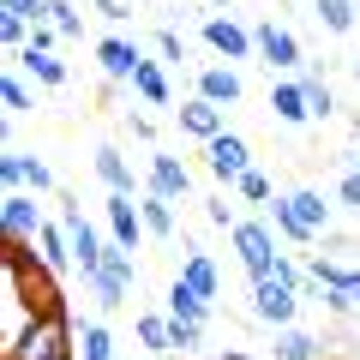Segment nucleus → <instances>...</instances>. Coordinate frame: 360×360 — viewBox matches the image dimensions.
<instances>
[{
    "label": "nucleus",
    "instance_id": "f257e3e1",
    "mask_svg": "<svg viewBox=\"0 0 360 360\" xmlns=\"http://www.w3.org/2000/svg\"><path fill=\"white\" fill-rule=\"evenodd\" d=\"M72 319L66 312H37L13 342L0 348V360H72Z\"/></svg>",
    "mask_w": 360,
    "mask_h": 360
},
{
    "label": "nucleus",
    "instance_id": "f03ea898",
    "mask_svg": "<svg viewBox=\"0 0 360 360\" xmlns=\"http://www.w3.org/2000/svg\"><path fill=\"white\" fill-rule=\"evenodd\" d=\"M132 283H139V270H132V246H120V240H108V252H103V264L84 276V288L103 307H120V300L132 295Z\"/></svg>",
    "mask_w": 360,
    "mask_h": 360
},
{
    "label": "nucleus",
    "instance_id": "7ed1b4c3",
    "mask_svg": "<svg viewBox=\"0 0 360 360\" xmlns=\"http://www.w3.org/2000/svg\"><path fill=\"white\" fill-rule=\"evenodd\" d=\"M295 312H300V288H295V283H283V276H258V283H252V319H258V324L288 330Z\"/></svg>",
    "mask_w": 360,
    "mask_h": 360
},
{
    "label": "nucleus",
    "instance_id": "20e7f679",
    "mask_svg": "<svg viewBox=\"0 0 360 360\" xmlns=\"http://www.w3.org/2000/svg\"><path fill=\"white\" fill-rule=\"evenodd\" d=\"M0 234H6V246H37L42 217H37V193L30 186H13L0 198Z\"/></svg>",
    "mask_w": 360,
    "mask_h": 360
},
{
    "label": "nucleus",
    "instance_id": "39448f33",
    "mask_svg": "<svg viewBox=\"0 0 360 360\" xmlns=\"http://www.w3.org/2000/svg\"><path fill=\"white\" fill-rule=\"evenodd\" d=\"M229 240H234V252H240V264H246L252 283L270 276V264H276V229H270V222H234Z\"/></svg>",
    "mask_w": 360,
    "mask_h": 360
},
{
    "label": "nucleus",
    "instance_id": "423d86ee",
    "mask_svg": "<svg viewBox=\"0 0 360 360\" xmlns=\"http://www.w3.org/2000/svg\"><path fill=\"white\" fill-rule=\"evenodd\" d=\"M252 37H258V60H264L270 72H295V66H300V37H295L288 25L264 18V25H258Z\"/></svg>",
    "mask_w": 360,
    "mask_h": 360
},
{
    "label": "nucleus",
    "instance_id": "0eeeda50",
    "mask_svg": "<svg viewBox=\"0 0 360 360\" xmlns=\"http://www.w3.org/2000/svg\"><path fill=\"white\" fill-rule=\"evenodd\" d=\"M60 222H66V234H72V264H78V276H90V270L103 264V252H108V246L96 240V229H90V222H84V210H78L72 198H66Z\"/></svg>",
    "mask_w": 360,
    "mask_h": 360
},
{
    "label": "nucleus",
    "instance_id": "6e6552de",
    "mask_svg": "<svg viewBox=\"0 0 360 360\" xmlns=\"http://www.w3.org/2000/svg\"><path fill=\"white\" fill-rule=\"evenodd\" d=\"M0 180H6V193H13V186L54 193V168L42 162V156H25V150H6V156H0Z\"/></svg>",
    "mask_w": 360,
    "mask_h": 360
},
{
    "label": "nucleus",
    "instance_id": "1a4fd4ad",
    "mask_svg": "<svg viewBox=\"0 0 360 360\" xmlns=\"http://www.w3.org/2000/svg\"><path fill=\"white\" fill-rule=\"evenodd\" d=\"M205 162L217 180H240L246 168H252V150H246V139H234V132H217V139L205 144Z\"/></svg>",
    "mask_w": 360,
    "mask_h": 360
},
{
    "label": "nucleus",
    "instance_id": "9d476101",
    "mask_svg": "<svg viewBox=\"0 0 360 360\" xmlns=\"http://www.w3.org/2000/svg\"><path fill=\"white\" fill-rule=\"evenodd\" d=\"M96 60H103V78L108 84H132V72H139V42H127V37H103L96 42Z\"/></svg>",
    "mask_w": 360,
    "mask_h": 360
},
{
    "label": "nucleus",
    "instance_id": "9b49d317",
    "mask_svg": "<svg viewBox=\"0 0 360 360\" xmlns=\"http://www.w3.org/2000/svg\"><path fill=\"white\" fill-rule=\"evenodd\" d=\"M270 115L283 120V127H307L312 120L307 84H300V78H276V84H270Z\"/></svg>",
    "mask_w": 360,
    "mask_h": 360
},
{
    "label": "nucleus",
    "instance_id": "f8f14e48",
    "mask_svg": "<svg viewBox=\"0 0 360 360\" xmlns=\"http://www.w3.org/2000/svg\"><path fill=\"white\" fill-rule=\"evenodd\" d=\"M205 42L222 54V60H246V54H258V37L246 25H234V18H210L205 25Z\"/></svg>",
    "mask_w": 360,
    "mask_h": 360
},
{
    "label": "nucleus",
    "instance_id": "ddd939ff",
    "mask_svg": "<svg viewBox=\"0 0 360 360\" xmlns=\"http://www.w3.org/2000/svg\"><path fill=\"white\" fill-rule=\"evenodd\" d=\"M180 132H193V139H217V132H229V115H222V103H210V96H193V103H180Z\"/></svg>",
    "mask_w": 360,
    "mask_h": 360
},
{
    "label": "nucleus",
    "instance_id": "4468645a",
    "mask_svg": "<svg viewBox=\"0 0 360 360\" xmlns=\"http://www.w3.org/2000/svg\"><path fill=\"white\" fill-rule=\"evenodd\" d=\"M108 234H115L120 246H139L144 234H150L144 229V210L132 205V193H108Z\"/></svg>",
    "mask_w": 360,
    "mask_h": 360
},
{
    "label": "nucleus",
    "instance_id": "2eb2a0df",
    "mask_svg": "<svg viewBox=\"0 0 360 360\" xmlns=\"http://www.w3.org/2000/svg\"><path fill=\"white\" fill-rule=\"evenodd\" d=\"M186 186H193V174H186V162L180 156H168V150H156L150 156V193H162V198H186Z\"/></svg>",
    "mask_w": 360,
    "mask_h": 360
},
{
    "label": "nucleus",
    "instance_id": "dca6fc26",
    "mask_svg": "<svg viewBox=\"0 0 360 360\" xmlns=\"http://www.w3.org/2000/svg\"><path fill=\"white\" fill-rule=\"evenodd\" d=\"M240 72H234V66H205V72H198V96H210V103H222V108H234L240 103Z\"/></svg>",
    "mask_w": 360,
    "mask_h": 360
},
{
    "label": "nucleus",
    "instance_id": "f3484780",
    "mask_svg": "<svg viewBox=\"0 0 360 360\" xmlns=\"http://www.w3.org/2000/svg\"><path fill=\"white\" fill-rule=\"evenodd\" d=\"M18 66H25L37 84H49V90L66 84V60H54V49H18Z\"/></svg>",
    "mask_w": 360,
    "mask_h": 360
},
{
    "label": "nucleus",
    "instance_id": "a211bd4d",
    "mask_svg": "<svg viewBox=\"0 0 360 360\" xmlns=\"http://www.w3.org/2000/svg\"><path fill=\"white\" fill-rule=\"evenodd\" d=\"M90 162H96V174H103L108 193H132V168H127V156H120L115 144H96V156H90Z\"/></svg>",
    "mask_w": 360,
    "mask_h": 360
},
{
    "label": "nucleus",
    "instance_id": "6ab92c4d",
    "mask_svg": "<svg viewBox=\"0 0 360 360\" xmlns=\"http://www.w3.org/2000/svg\"><path fill=\"white\" fill-rule=\"evenodd\" d=\"M168 319H210V300L198 295L186 276H174V283H168Z\"/></svg>",
    "mask_w": 360,
    "mask_h": 360
},
{
    "label": "nucleus",
    "instance_id": "aec40b11",
    "mask_svg": "<svg viewBox=\"0 0 360 360\" xmlns=\"http://www.w3.org/2000/svg\"><path fill=\"white\" fill-rule=\"evenodd\" d=\"M37 252H42V264H54V270H66V264H72V234H66V222H42Z\"/></svg>",
    "mask_w": 360,
    "mask_h": 360
},
{
    "label": "nucleus",
    "instance_id": "412c9836",
    "mask_svg": "<svg viewBox=\"0 0 360 360\" xmlns=\"http://www.w3.org/2000/svg\"><path fill=\"white\" fill-rule=\"evenodd\" d=\"M288 205H295V217L307 222L312 234L330 229V205H324V193H312V186H300V193H288Z\"/></svg>",
    "mask_w": 360,
    "mask_h": 360
},
{
    "label": "nucleus",
    "instance_id": "4be33fe9",
    "mask_svg": "<svg viewBox=\"0 0 360 360\" xmlns=\"http://www.w3.org/2000/svg\"><path fill=\"white\" fill-rule=\"evenodd\" d=\"M132 90H139L150 108H168V78H162V66H156V60H139V72H132Z\"/></svg>",
    "mask_w": 360,
    "mask_h": 360
},
{
    "label": "nucleus",
    "instance_id": "5701e85b",
    "mask_svg": "<svg viewBox=\"0 0 360 360\" xmlns=\"http://www.w3.org/2000/svg\"><path fill=\"white\" fill-rule=\"evenodd\" d=\"M180 276H186V283H193L205 300H217V264H210L198 246H186V264H180Z\"/></svg>",
    "mask_w": 360,
    "mask_h": 360
},
{
    "label": "nucleus",
    "instance_id": "b1692460",
    "mask_svg": "<svg viewBox=\"0 0 360 360\" xmlns=\"http://www.w3.org/2000/svg\"><path fill=\"white\" fill-rule=\"evenodd\" d=\"M264 210H270V229L283 234V240H319V234H312V229H307V222H300V217H295V205H288V198H270V205H264Z\"/></svg>",
    "mask_w": 360,
    "mask_h": 360
},
{
    "label": "nucleus",
    "instance_id": "393cba45",
    "mask_svg": "<svg viewBox=\"0 0 360 360\" xmlns=\"http://www.w3.org/2000/svg\"><path fill=\"white\" fill-rule=\"evenodd\" d=\"M276 360H324L319 354V336H307V330H276Z\"/></svg>",
    "mask_w": 360,
    "mask_h": 360
},
{
    "label": "nucleus",
    "instance_id": "a878e982",
    "mask_svg": "<svg viewBox=\"0 0 360 360\" xmlns=\"http://www.w3.org/2000/svg\"><path fill=\"white\" fill-rule=\"evenodd\" d=\"M312 13H319V25L330 37H348L354 30V0H312Z\"/></svg>",
    "mask_w": 360,
    "mask_h": 360
},
{
    "label": "nucleus",
    "instance_id": "bb28decb",
    "mask_svg": "<svg viewBox=\"0 0 360 360\" xmlns=\"http://www.w3.org/2000/svg\"><path fill=\"white\" fill-rule=\"evenodd\" d=\"M139 210H144V229H150V234H174V198L144 193V198H139Z\"/></svg>",
    "mask_w": 360,
    "mask_h": 360
},
{
    "label": "nucleus",
    "instance_id": "cd10ccee",
    "mask_svg": "<svg viewBox=\"0 0 360 360\" xmlns=\"http://www.w3.org/2000/svg\"><path fill=\"white\" fill-rule=\"evenodd\" d=\"M139 342L156 348V354H174V319H156V312H144V319H139Z\"/></svg>",
    "mask_w": 360,
    "mask_h": 360
},
{
    "label": "nucleus",
    "instance_id": "c85d7f7f",
    "mask_svg": "<svg viewBox=\"0 0 360 360\" xmlns=\"http://www.w3.org/2000/svg\"><path fill=\"white\" fill-rule=\"evenodd\" d=\"M300 84H307V103H312V120H330V115H336V96H330V84H324L319 72H307V78H300Z\"/></svg>",
    "mask_w": 360,
    "mask_h": 360
},
{
    "label": "nucleus",
    "instance_id": "c756f323",
    "mask_svg": "<svg viewBox=\"0 0 360 360\" xmlns=\"http://www.w3.org/2000/svg\"><path fill=\"white\" fill-rule=\"evenodd\" d=\"M234 193H240L246 205H270V198H276V186H270V180L258 174V168H246V174L234 180Z\"/></svg>",
    "mask_w": 360,
    "mask_h": 360
},
{
    "label": "nucleus",
    "instance_id": "7c9ffc66",
    "mask_svg": "<svg viewBox=\"0 0 360 360\" xmlns=\"http://www.w3.org/2000/svg\"><path fill=\"white\" fill-rule=\"evenodd\" d=\"M49 25H60V37H84V18H78V6L72 0H49Z\"/></svg>",
    "mask_w": 360,
    "mask_h": 360
},
{
    "label": "nucleus",
    "instance_id": "2f4dec72",
    "mask_svg": "<svg viewBox=\"0 0 360 360\" xmlns=\"http://www.w3.org/2000/svg\"><path fill=\"white\" fill-rule=\"evenodd\" d=\"M84 360H115V336H108V324H96V319L84 324Z\"/></svg>",
    "mask_w": 360,
    "mask_h": 360
},
{
    "label": "nucleus",
    "instance_id": "473e14b6",
    "mask_svg": "<svg viewBox=\"0 0 360 360\" xmlns=\"http://www.w3.org/2000/svg\"><path fill=\"white\" fill-rule=\"evenodd\" d=\"M0 103L13 108V115H30V108H37V96L25 90V78H13V72H6V78H0Z\"/></svg>",
    "mask_w": 360,
    "mask_h": 360
},
{
    "label": "nucleus",
    "instance_id": "72a5a7b5",
    "mask_svg": "<svg viewBox=\"0 0 360 360\" xmlns=\"http://www.w3.org/2000/svg\"><path fill=\"white\" fill-rule=\"evenodd\" d=\"M0 42H6V49H25V42H30V18L0 13Z\"/></svg>",
    "mask_w": 360,
    "mask_h": 360
},
{
    "label": "nucleus",
    "instance_id": "f704fd0d",
    "mask_svg": "<svg viewBox=\"0 0 360 360\" xmlns=\"http://www.w3.org/2000/svg\"><path fill=\"white\" fill-rule=\"evenodd\" d=\"M205 342V319H174V348H198Z\"/></svg>",
    "mask_w": 360,
    "mask_h": 360
},
{
    "label": "nucleus",
    "instance_id": "c9c22d12",
    "mask_svg": "<svg viewBox=\"0 0 360 360\" xmlns=\"http://www.w3.org/2000/svg\"><path fill=\"white\" fill-rule=\"evenodd\" d=\"M156 54H162V60H186V42H180L174 30H156Z\"/></svg>",
    "mask_w": 360,
    "mask_h": 360
},
{
    "label": "nucleus",
    "instance_id": "e433bc0d",
    "mask_svg": "<svg viewBox=\"0 0 360 360\" xmlns=\"http://www.w3.org/2000/svg\"><path fill=\"white\" fill-rule=\"evenodd\" d=\"M96 13H103L108 25H127V18H132V0H96Z\"/></svg>",
    "mask_w": 360,
    "mask_h": 360
},
{
    "label": "nucleus",
    "instance_id": "4c0bfd02",
    "mask_svg": "<svg viewBox=\"0 0 360 360\" xmlns=\"http://www.w3.org/2000/svg\"><path fill=\"white\" fill-rule=\"evenodd\" d=\"M205 217L217 222V229H234V210H229V198H210V205H205Z\"/></svg>",
    "mask_w": 360,
    "mask_h": 360
},
{
    "label": "nucleus",
    "instance_id": "58836bf2",
    "mask_svg": "<svg viewBox=\"0 0 360 360\" xmlns=\"http://www.w3.org/2000/svg\"><path fill=\"white\" fill-rule=\"evenodd\" d=\"M342 205L360 210V168H348V174H342Z\"/></svg>",
    "mask_w": 360,
    "mask_h": 360
},
{
    "label": "nucleus",
    "instance_id": "ea45409f",
    "mask_svg": "<svg viewBox=\"0 0 360 360\" xmlns=\"http://www.w3.org/2000/svg\"><path fill=\"white\" fill-rule=\"evenodd\" d=\"M127 127H132V139H150V132H156L150 120H144V115H132V108H127Z\"/></svg>",
    "mask_w": 360,
    "mask_h": 360
},
{
    "label": "nucleus",
    "instance_id": "a19ab883",
    "mask_svg": "<svg viewBox=\"0 0 360 360\" xmlns=\"http://www.w3.org/2000/svg\"><path fill=\"white\" fill-rule=\"evenodd\" d=\"M222 360H252V354H240V348H229V354H222Z\"/></svg>",
    "mask_w": 360,
    "mask_h": 360
},
{
    "label": "nucleus",
    "instance_id": "79ce46f5",
    "mask_svg": "<svg viewBox=\"0 0 360 360\" xmlns=\"http://www.w3.org/2000/svg\"><path fill=\"white\" fill-rule=\"evenodd\" d=\"M348 72H354V78H360V54H354V66H348Z\"/></svg>",
    "mask_w": 360,
    "mask_h": 360
},
{
    "label": "nucleus",
    "instance_id": "37998d69",
    "mask_svg": "<svg viewBox=\"0 0 360 360\" xmlns=\"http://www.w3.org/2000/svg\"><path fill=\"white\" fill-rule=\"evenodd\" d=\"M210 6H229V0H210Z\"/></svg>",
    "mask_w": 360,
    "mask_h": 360
},
{
    "label": "nucleus",
    "instance_id": "c03bdc74",
    "mask_svg": "<svg viewBox=\"0 0 360 360\" xmlns=\"http://www.w3.org/2000/svg\"><path fill=\"white\" fill-rule=\"evenodd\" d=\"M354 168H360V150H354Z\"/></svg>",
    "mask_w": 360,
    "mask_h": 360
}]
</instances>
